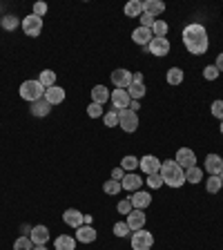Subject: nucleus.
Listing matches in <instances>:
<instances>
[{"mask_svg": "<svg viewBox=\"0 0 223 250\" xmlns=\"http://www.w3.org/2000/svg\"><path fill=\"white\" fill-rule=\"evenodd\" d=\"M167 31H170V25L165 21H161V18H156V22L152 25V34L156 38H167Z\"/></svg>", "mask_w": 223, "mask_h": 250, "instance_id": "obj_31", "label": "nucleus"}, {"mask_svg": "<svg viewBox=\"0 0 223 250\" xmlns=\"http://www.w3.org/2000/svg\"><path fill=\"white\" fill-rule=\"evenodd\" d=\"M219 130H221V134H223V121H221V125H219Z\"/></svg>", "mask_w": 223, "mask_h": 250, "instance_id": "obj_51", "label": "nucleus"}, {"mask_svg": "<svg viewBox=\"0 0 223 250\" xmlns=\"http://www.w3.org/2000/svg\"><path fill=\"white\" fill-rule=\"evenodd\" d=\"M125 174H127V172H125L123 167H114V170H112V179H114V181H123Z\"/></svg>", "mask_w": 223, "mask_h": 250, "instance_id": "obj_45", "label": "nucleus"}, {"mask_svg": "<svg viewBox=\"0 0 223 250\" xmlns=\"http://www.w3.org/2000/svg\"><path fill=\"white\" fill-rule=\"evenodd\" d=\"M31 14L42 18V16L47 14V2H34V11H31Z\"/></svg>", "mask_w": 223, "mask_h": 250, "instance_id": "obj_43", "label": "nucleus"}, {"mask_svg": "<svg viewBox=\"0 0 223 250\" xmlns=\"http://www.w3.org/2000/svg\"><path fill=\"white\" fill-rule=\"evenodd\" d=\"M121 167H123L125 172H134L136 167H139V159H136V156H132V154L123 156V159H121Z\"/></svg>", "mask_w": 223, "mask_h": 250, "instance_id": "obj_36", "label": "nucleus"}, {"mask_svg": "<svg viewBox=\"0 0 223 250\" xmlns=\"http://www.w3.org/2000/svg\"><path fill=\"white\" fill-rule=\"evenodd\" d=\"M105 112H103V105H99V103H89L87 105V116L89 119H101Z\"/></svg>", "mask_w": 223, "mask_h": 250, "instance_id": "obj_38", "label": "nucleus"}, {"mask_svg": "<svg viewBox=\"0 0 223 250\" xmlns=\"http://www.w3.org/2000/svg\"><path fill=\"white\" fill-rule=\"evenodd\" d=\"M183 78H185V74H183L181 67H170V69H167V74H165L167 85H181Z\"/></svg>", "mask_w": 223, "mask_h": 250, "instance_id": "obj_26", "label": "nucleus"}, {"mask_svg": "<svg viewBox=\"0 0 223 250\" xmlns=\"http://www.w3.org/2000/svg\"><path fill=\"white\" fill-rule=\"evenodd\" d=\"M174 161H177L183 170H187V167L197 166V154H194V150H190V147H181V150H177Z\"/></svg>", "mask_w": 223, "mask_h": 250, "instance_id": "obj_9", "label": "nucleus"}, {"mask_svg": "<svg viewBox=\"0 0 223 250\" xmlns=\"http://www.w3.org/2000/svg\"><path fill=\"white\" fill-rule=\"evenodd\" d=\"M183 45H185L187 54L192 56H203L208 52L210 47V36H208V29L201 25V22H190V25L183 27Z\"/></svg>", "mask_w": 223, "mask_h": 250, "instance_id": "obj_1", "label": "nucleus"}, {"mask_svg": "<svg viewBox=\"0 0 223 250\" xmlns=\"http://www.w3.org/2000/svg\"><path fill=\"white\" fill-rule=\"evenodd\" d=\"M130 109H132V112H139V109H141V103H139V101H132V103H130Z\"/></svg>", "mask_w": 223, "mask_h": 250, "instance_id": "obj_48", "label": "nucleus"}, {"mask_svg": "<svg viewBox=\"0 0 223 250\" xmlns=\"http://www.w3.org/2000/svg\"><path fill=\"white\" fill-rule=\"evenodd\" d=\"M103 125L105 127H116V125H119V109H109V112H105Z\"/></svg>", "mask_w": 223, "mask_h": 250, "instance_id": "obj_34", "label": "nucleus"}, {"mask_svg": "<svg viewBox=\"0 0 223 250\" xmlns=\"http://www.w3.org/2000/svg\"><path fill=\"white\" fill-rule=\"evenodd\" d=\"M38 83H41L45 89L54 87V85H56V72H52V69H42L41 76H38Z\"/></svg>", "mask_w": 223, "mask_h": 250, "instance_id": "obj_27", "label": "nucleus"}, {"mask_svg": "<svg viewBox=\"0 0 223 250\" xmlns=\"http://www.w3.org/2000/svg\"><path fill=\"white\" fill-rule=\"evenodd\" d=\"M119 125L123 127V132H136L139 130V114L136 112H132L130 107L127 109H121L119 112Z\"/></svg>", "mask_w": 223, "mask_h": 250, "instance_id": "obj_5", "label": "nucleus"}, {"mask_svg": "<svg viewBox=\"0 0 223 250\" xmlns=\"http://www.w3.org/2000/svg\"><path fill=\"white\" fill-rule=\"evenodd\" d=\"M156 22V18L154 16H150V14H141V27H147V29H152V25Z\"/></svg>", "mask_w": 223, "mask_h": 250, "instance_id": "obj_44", "label": "nucleus"}, {"mask_svg": "<svg viewBox=\"0 0 223 250\" xmlns=\"http://www.w3.org/2000/svg\"><path fill=\"white\" fill-rule=\"evenodd\" d=\"M96 230H94V226H81V228H76V241L78 244H94L96 241Z\"/></svg>", "mask_w": 223, "mask_h": 250, "instance_id": "obj_20", "label": "nucleus"}, {"mask_svg": "<svg viewBox=\"0 0 223 250\" xmlns=\"http://www.w3.org/2000/svg\"><path fill=\"white\" fill-rule=\"evenodd\" d=\"M54 248L56 250H76V239L72 234H58L54 239Z\"/></svg>", "mask_w": 223, "mask_h": 250, "instance_id": "obj_23", "label": "nucleus"}, {"mask_svg": "<svg viewBox=\"0 0 223 250\" xmlns=\"http://www.w3.org/2000/svg\"><path fill=\"white\" fill-rule=\"evenodd\" d=\"M145 52H150L152 56L161 58V56H167L170 54V41L167 38H152V42L145 47Z\"/></svg>", "mask_w": 223, "mask_h": 250, "instance_id": "obj_8", "label": "nucleus"}, {"mask_svg": "<svg viewBox=\"0 0 223 250\" xmlns=\"http://www.w3.org/2000/svg\"><path fill=\"white\" fill-rule=\"evenodd\" d=\"M203 170L208 172L210 177H219V172L223 170V159L219 154H208L205 156V161H203Z\"/></svg>", "mask_w": 223, "mask_h": 250, "instance_id": "obj_11", "label": "nucleus"}, {"mask_svg": "<svg viewBox=\"0 0 223 250\" xmlns=\"http://www.w3.org/2000/svg\"><path fill=\"white\" fill-rule=\"evenodd\" d=\"M18 94H20V99L27 101V103H36V101H41L45 96V87L38 83V78L36 81H25L20 85V89H18Z\"/></svg>", "mask_w": 223, "mask_h": 250, "instance_id": "obj_3", "label": "nucleus"}, {"mask_svg": "<svg viewBox=\"0 0 223 250\" xmlns=\"http://www.w3.org/2000/svg\"><path fill=\"white\" fill-rule=\"evenodd\" d=\"M214 65H217V69H219V72H223V52L217 56V62H214Z\"/></svg>", "mask_w": 223, "mask_h": 250, "instance_id": "obj_46", "label": "nucleus"}, {"mask_svg": "<svg viewBox=\"0 0 223 250\" xmlns=\"http://www.w3.org/2000/svg\"><path fill=\"white\" fill-rule=\"evenodd\" d=\"M112 103H114V109H127L130 107V103H132V99H130V94H127V89H112Z\"/></svg>", "mask_w": 223, "mask_h": 250, "instance_id": "obj_12", "label": "nucleus"}, {"mask_svg": "<svg viewBox=\"0 0 223 250\" xmlns=\"http://www.w3.org/2000/svg\"><path fill=\"white\" fill-rule=\"evenodd\" d=\"M123 11L127 18H141V14H143V0H130Z\"/></svg>", "mask_w": 223, "mask_h": 250, "instance_id": "obj_25", "label": "nucleus"}, {"mask_svg": "<svg viewBox=\"0 0 223 250\" xmlns=\"http://www.w3.org/2000/svg\"><path fill=\"white\" fill-rule=\"evenodd\" d=\"M161 163L163 161H159V156H154V154H145L143 159H139V167L145 172V177L147 174H156V172L161 170Z\"/></svg>", "mask_w": 223, "mask_h": 250, "instance_id": "obj_10", "label": "nucleus"}, {"mask_svg": "<svg viewBox=\"0 0 223 250\" xmlns=\"http://www.w3.org/2000/svg\"><path fill=\"white\" fill-rule=\"evenodd\" d=\"M223 188V181L219 177H208L205 179V190H208L210 194H219Z\"/></svg>", "mask_w": 223, "mask_h": 250, "instance_id": "obj_33", "label": "nucleus"}, {"mask_svg": "<svg viewBox=\"0 0 223 250\" xmlns=\"http://www.w3.org/2000/svg\"><path fill=\"white\" fill-rule=\"evenodd\" d=\"M143 181H145V179H141L139 174L127 172V174L123 177V181H121V186H123V190H127V192H136V190L143 188Z\"/></svg>", "mask_w": 223, "mask_h": 250, "instance_id": "obj_17", "label": "nucleus"}, {"mask_svg": "<svg viewBox=\"0 0 223 250\" xmlns=\"http://www.w3.org/2000/svg\"><path fill=\"white\" fill-rule=\"evenodd\" d=\"M132 250H150L152 246H154V234L150 232V230L141 228V230H134L132 232Z\"/></svg>", "mask_w": 223, "mask_h": 250, "instance_id": "obj_4", "label": "nucleus"}, {"mask_svg": "<svg viewBox=\"0 0 223 250\" xmlns=\"http://www.w3.org/2000/svg\"><path fill=\"white\" fill-rule=\"evenodd\" d=\"M219 179H221V181H223V170H221V172H219Z\"/></svg>", "mask_w": 223, "mask_h": 250, "instance_id": "obj_50", "label": "nucleus"}, {"mask_svg": "<svg viewBox=\"0 0 223 250\" xmlns=\"http://www.w3.org/2000/svg\"><path fill=\"white\" fill-rule=\"evenodd\" d=\"M210 112H212V116L214 119H219V121H223V101H212V105H210Z\"/></svg>", "mask_w": 223, "mask_h": 250, "instance_id": "obj_40", "label": "nucleus"}, {"mask_svg": "<svg viewBox=\"0 0 223 250\" xmlns=\"http://www.w3.org/2000/svg\"><path fill=\"white\" fill-rule=\"evenodd\" d=\"M152 38H154V34H152V29H147V27H136V29L132 31V41L141 47H147L152 42Z\"/></svg>", "mask_w": 223, "mask_h": 250, "instance_id": "obj_18", "label": "nucleus"}, {"mask_svg": "<svg viewBox=\"0 0 223 250\" xmlns=\"http://www.w3.org/2000/svg\"><path fill=\"white\" fill-rule=\"evenodd\" d=\"M65 96H67V94H65V89H62L61 85H54V87L45 89V96H42V99H45L47 103L54 107V105H61L62 101H65Z\"/></svg>", "mask_w": 223, "mask_h": 250, "instance_id": "obj_16", "label": "nucleus"}, {"mask_svg": "<svg viewBox=\"0 0 223 250\" xmlns=\"http://www.w3.org/2000/svg\"><path fill=\"white\" fill-rule=\"evenodd\" d=\"M29 239L34 241V246H45L49 241V228L47 226H34L29 232Z\"/></svg>", "mask_w": 223, "mask_h": 250, "instance_id": "obj_19", "label": "nucleus"}, {"mask_svg": "<svg viewBox=\"0 0 223 250\" xmlns=\"http://www.w3.org/2000/svg\"><path fill=\"white\" fill-rule=\"evenodd\" d=\"M219 69H217V65H208V67L203 69V78H205V81H217L219 78Z\"/></svg>", "mask_w": 223, "mask_h": 250, "instance_id": "obj_42", "label": "nucleus"}, {"mask_svg": "<svg viewBox=\"0 0 223 250\" xmlns=\"http://www.w3.org/2000/svg\"><path fill=\"white\" fill-rule=\"evenodd\" d=\"M116 210H119V214H125V217H127V214H130L134 208H132V201H130V199H121V201L116 203Z\"/></svg>", "mask_w": 223, "mask_h": 250, "instance_id": "obj_39", "label": "nucleus"}, {"mask_svg": "<svg viewBox=\"0 0 223 250\" xmlns=\"http://www.w3.org/2000/svg\"><path fill=\"white\" fill-rule=\"evenodd\" d=\"M165 11V2L161 0H143V14H150V16H161Z\"/></svg>", "mask_w": 223, "mask_h": 250, "instance_id": "obj_21", "label": "nucleus"}, {"mask_svg": "<svg viewBox=\"0 0 223 250\" xmlns=\"http://www.w3.org/2000/svg\"><path fill=\"white\" fill-rule=\"evenodd\" d=\"M130 201H132V208H136V210H145L147 206L152 203V194L147 192V190H136V192H132Z\"/></svg>", "mask_w": 223, "mask_h": 250, "instance_id": "obj_13", "label": "nucleus"}, {"mask_svg": "<svg viewBox=\"0 0 223 250\" xmlns=\"http://www.w3.org/2000/svg\"><path fill=\"white\" fill-rule=\"evenodd\" d=\"M103 192H105V194H109V197H116V194L123 192V186H121V181L107 179V181L103 183Z\"/></svg>", "mask_w": 223, "mask_h": 250, "instance_id": "obj_29", "label": "nucleus"}, {"mask_svg": "<svg viewBox=\"0 0 223 250\" xmlns=\"http://www.w3.org/2000/svg\"><path fill=\"white\" fill-rule=\"evenodd\" d=\"M29 112H31V116H38V119H42V116H47L49 112H52V105L47 103L45 99H41V101H36V103H31Z\"/></svg>", "mask_w": 223, "mask_h": 250, "instance_id": "obj_24", "label": "nucleus"}, {"mask_svg": "<svg viewBox=\"0 0 223 250\" xmlns=\"http://www.w3.org/2000/svg\"><path fill=\"white\" fill-rule=\"evenodd\" d=\"M201 179H203V170L199 166L187 167L185 170V181L187 183H201Z\"/></svg>", "mask_w": 223, "mask_h": 250, "instance_id": "obj_32", "label": "nucleus"}, {"mask_svg": "<svg viewBox=\"0 0 223 250\" xmlns=\"http://www.w3.org/2000/svg\"><path fill=\"white\" fill-rule=\"evenodd\" d=\"M109 96H112V92H109L105 85H94V87H92V103L105 105L109 101Z\"/></svg>", "mask_w": 223, "mask_h": 250, "instance_id": "obj_22", "label": "nucleus"}, {"mask_svg": "<svg viewBox=\"0 0 223 250\" xmlns=\"http://www.w3.org/2000/svg\"><path fill=\"white\" fill-rule=\"evenodd\" d=\"M125 224L130 226V230L134 232V230H141V228H145V212L143 210H132L127 217H125Z\"/></svg>", "mask_w": 223, "mask_h": 250, "instance_id": "obj_15", "label": "nucleus"}, {"mask_svg": "<svg viewBox=\"0 0 223 250\" xmlns=\"http://www.w3.org/2000/svg\"><path fill=\"white\" fill-rule=\"evenodd\" d=\"M34 250H47L45 246H34Z\"/></svg>", "mask_w": 223, "mask_h": 250, "instance_id": "obj_49", "label": "nucleus"}, {"mask_svg": "<svg viewBox=\"0 0 223 250\" xmlns=\"http://www.w3.org/2000/svg\"><path fill=\"white\" fill-rule=\"evenodd\" d=\"M0 25H2V29L5 31H14V29H18V25H20V18L14 16V14H7V16H2Z\"/></svg>", "mask_w": 223, "mask_h": 250, "instance_id": "obj_30", "label": "nucleus"}, {"mask_svg": "<svg viewBox=\"0 0 223 250\" xmlns=\"http://www.w3.org/2000/svg\"><path fill=\"white\" fill-rule=\"evenodd\" d=\"M145 181H147V188H150V190H159V188L165 186V183H163V177L159 172H156V174H147Z\"/></svg>", "mask_w": 223, "mask_h": 250, "instance_id": "obj_37", "label": "nucleus"}, {"mask_svg": "<svg viewBox=\"0 0 223 250\" xmlns=\"http://www.w3.org/2000/svg\"><path fill=\"white\" fill-rule=\"evenodd\" d=\"M130 232H132V230H130V226L125 224V221H116V224H114V234H116V237H127Z\"/></svg>", "mask_w": 223, "mask_h": 250, "instance_id": "obj_41", "label": "nucleus"}, {"mask_svg": "<svg viewBox=\"0 0 223 250\" xmlns=\"http://www.w3.org/2000/svg\"><path fill=\"white\" fill-rule=\"evenodd\" d=\"M132 74L130 69H125V67H119L112 72V85H114L116 89H127L132 85Z\"/></svg>", "mask_w": 223, "mask_h": 250, "instance_id": "obj_7", "label": "nucleus"}, {"mask_svg": "<svg viewBox=\"0 0 223 250\" xmlns=\"http://www.w3.org/2000/svg\"><path fill=\"white\" fill-rule=\"evenodd\" d=\"M127 94H130L132 101H141V99H143V96L147 94L145 83H132L130 87H127Z\"/></svg>", "mask_w": 223, "mask_h": 250, "instance_id": "obj_28", "label": "nucleus"}, {"mask_svg": "<svg viewBox=\"0 0 223 250\" xmlns=\"http://www.w3.org/2000/svg\"><path fill=\"white\" fill-rule=\"evenodd\" d=\"M94 224V217H92V214H85V217H83V226H92Z\"/></svg>", "mask_w": 223, "mask_h": 250, "instance_id": "obj_47", "label": "nucleus"}, {"mask_svg": "<svg viewBox=\"0 0 223 250\" xmlns=\"http://www.w3.org/2000/svg\"><path fill=\"white\" fill-rule=\"evenodd\" d=\"M159 174L163 177V183L170 188H181L185 183V170L179 166L174 159H167V161L161 163V170Z\"/></svg>", "mask_w": 223, "mask_h": 250, "instance_id": "obj_2", "label": "nucleus"}, {"mask_svg": "<svg viewBox=\"0 0 223 250\" xmlns=\"http://www.w3.org/2000/svg\"><path fill=\"white\" fill-rule=\"evenodd\" d=\"M22 31H25V36L29 38H36L41 36V31H42V18H38V16L29 14L22 18Z\"/></svg>", "mask_w": 223, "mask_h": 250, "instance_id": "obj_6", "label": "nucleus"}, {"mask_svg": "<svg viewBox=\"0 0 223 250\" xmlns=\"http://www.w3.org/2000/svg\"><path fill=\"white\" fill-rule=\"evenodd\" d=\"M14 250H34V241L29 239V234H22L14 241Z\"/></svg>", "mask_w": 223, "mask_h": 250, "instance_id": "obj_35", "label": "nucleus"}, {"mask_svg": "<svg viewBox=\"0 0 223 250\" xmlns=\"http://www.w3.org/2000/svg\"><path fill=\"white\" fill-rule=\"evenodd\" d=\"M83 217L85 214L76 208H67L62 212V221H65V226H69V228H81V226H83Z\"/></svg>", "mask_w": 223, "mask_h": 250, "instance_id": "obj_14", "label": "nucleus"}]
</instances>
